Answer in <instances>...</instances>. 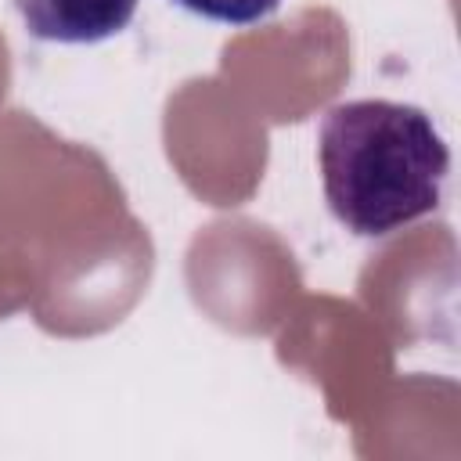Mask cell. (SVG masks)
Returning a JSON list of instances; mask_svg holds the SVG:
<instances>
[{
    "label": "cell",
    "instance_id": "6da1fadb",
    "mask_svg": "<svg viewBox=\"0 0 461 461\" xmlns=\"http://www.w3.org/2000/svg\"><path fill=\"white\" fill-rule=\"evenodd\" d=\"M317 158L331 216L360 238H385L432 212L450 173V148L432 115L385 97L328 108Z\"/></svg>",
    "mask_w": 461,
    "mask_h": 461
},
{
    "label": "cell",
    "instance_id": "3957f363",
    "mask_svg": "<svg viewBox=\"0 0 461 461\" xmlns=\"http://www.w3.org/2000/svg\"><path fill=\"white\" fill-rule=\"evenodd\" d=\"M191 14H202L209 22H227V25H252L263 22L267 14L277 11L281 0H173Z\"/></svg>",
    "mask_w": 461,
    "mask_h": 461
},
{
    "label": "cell",
    "instance_id": "7a4b0ae2",
    "mask_svg": "<svg viewBox=\"0 0 461 461\" xmlns=\"http://www.w3.org/2000/svg\"><path fill=\"white\" fill-rule=\"evenodd\" d=\"M140 0H14L25 32L47 43H97L122 32Z\"/></svg>",
    "mask_w": 461,
    "mask_h": 461
}]
</instances>
